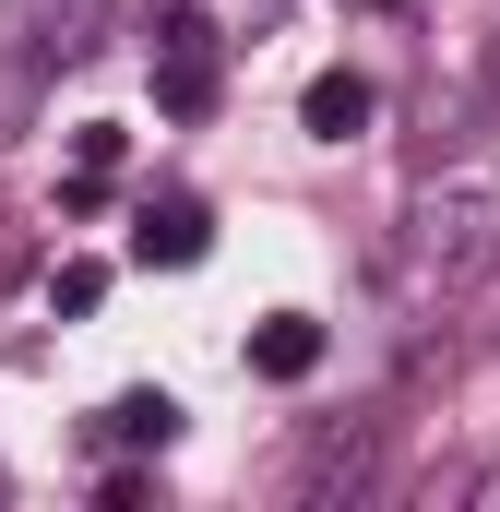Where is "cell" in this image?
<instances>
[{"label": "cell", "instance_id": "ba28073f", "mask_svg": "<svg viewBox=\"0 0 500 512\" xmlns=\"http://www.w3.org/2000/svg\"><path fill=\"white\" fill-rule=\"evenodd\" d=\"M108 179H120V131H108V120H84V131H72V203H96Z\"/></svg>", "mask_w": 500, "mask_h": 512}, {"label": "cell", "instance_id": "8992f818", "mask_svg": "<svg viewBox=\"0 0 500 512\" xmlns=\"http://www.w3.org/2000/svg\"><path fill=\"white\" fill-rule=\"evenodd\" d=\"M370 72H322V84H310V96H298V120L322 131V143H358V131H370Z\"/></svg>", "mask_w": 500, "mask_h": 512}, {"label": "cell", "instance_id": "52a82bcc", "mask_svg": "<svg viewBox=\"0 0 500 512\" xmlns=\"http://www.w3.org/2000/svg\"><path fill=\"white\" fill-rule=\"evenodd\" d=\"M108 441H131V453H167V441H179V405H167V393H120V405H108Z\"/></svg>", "mask_w": 500, "mask_h": 512}, {"label": "cell", "instance_id": "9c48e42d", "mask_svg": "<svg viewBox=\"0 0 500 512\" xmlns=\"http://www.w3.org/2000/svg\"><path fill=\"white\" fill-rule=\"evenodd\" d=\"M96 298H108V262H60L48 274V310H96Z\"/></svg>", "mask_w": 500, "mask_h": 512}, {"label": "cell", "instance_id": "6da1fadb", "mask_svg": "<svg viewBox=\"0 0 500 512\" xmlns=\"http://www.w3.org/2000/svg\"><path fill=\"white\" fill-rule=\"evenodd\" d=\"M489 262H500V179H441V191L405 203V227H393V286L405 298H441Z\"/></svg>", "mask_w": 500, "mask_h": 512}, {"label": "cell", "instance_id": "7a4b0ae2", "mask_svg": "<svg viewBox=\"0 0 500 512\" xmlns=\"http://www.w3.org/2000/svg\"><path fill=\"white\" fill-rule=\"evenodd\" d=\"M155 108L167 120H203L215 108V12L203 0H167L155 12Z\"/></svg>", "mask_w": 500, "mask_h": 512}, {"label": "cell", "instance_id": "277c9868", "mask_svg": "<svg viewBox=\"0 0 500 512\" xmlns=\"http://www.w3.org/2000/svg\"><path fill=\"white\" fill-rule=\"evenodd\" d=\"M96 24H108V0H48V12H36V36H24V72H84V60L108 48Z\"/></svg>", "mask_w": 500, "mask_h": 512}, {"label": "cell", "instance_id": "30bf717a", "mask_svg": "<svg viewBox=\"0 0 500 512\" xmlns=\"http://www.w3.org/2000/svg\"><path fill=\"white\" fill-rule=\"evenodd\" d=\"M239 12H250V36H274V12H286V0H239Z\"/></svg>", "mask_w": 500, "mask_h": 512}, {"label": "cell", "instance_id": "3957f363", "mask_svg": "<svg viewBox=\"0 0 500 512\" xmlns=\"http://www.w3.org/2000/svg\"><path fill=\"white\" fill-rule=\"evenodd\" d=\"M203 251H215V215H203L191 191H167V203L131 215V262H167V274H179V262H203Z\"/></svg>", "mask_w": 500, "mask_h": 512}, {"label": "cell", "instance_id": "5b68a950", "mask_svg": "<svg viewBox=\"0 0 500 512\" xmlns=\"http://www.w3.org/2000/svg\"><path fill=\"white\" fill-rule=\"evenodd\" d=\"M250 370H262V382H310V370H322V322H310V310H274V322L250 334Z\"/></svg>", "mask_w": 500, "mask_h": 512}]
</instances>
